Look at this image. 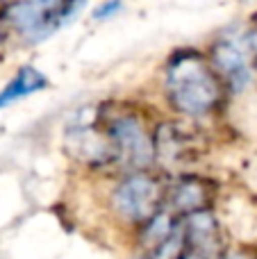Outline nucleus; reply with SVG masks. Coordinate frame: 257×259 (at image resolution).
Instances as JSON below:
<instances>
[{
	"instance_id": "1",
	"label": "nucleus",
	"mask_w": 257,
	"mask_h": 259,
	"mask_svg": "<svg viewBox=\"0 0 257 259\" xmlns=\"http://www.w3.org/2000/svg\"><path fill=\"white\" fill-rule=\"evenodd\" d=\"M166 96L178 112L187 116H205L221 100V84L207 64L187 50L176 55L168 64Z\"/></svg>"
},
{
	"instance_id": "2",
	"label": "nucleus",
	"mask_w": 257,
	"mask_h": 259,
	"mask_svg": "<svg viewBox=\"0 0 257 259\" xmlns=\"http://www.w3.org/2000/svg\"><path fill=\"white\" fill-rule=\"evenodd\" d=\"M87 0H23L9 7L12 25L30 41H44L62 25L71 23Z\"/></svg>"
},
{
	"instance_id": "3",
	"label": "nucleus",
	"mask_w": 257,
	"mask_h": 259,
	"mask_svg": "<svg viewBox=\"0 0 257 259\" xmlns=\"http://www.w3.org/2000/svg\"><path fill=\"white\" fill-rule=\"evenodd\" d=\"M162 184L150 175H130L112 191V209L127 223H148L162 205Z\"/></svg>"
},
{
	"instance_id": "4",
	"label": "nucleus",
	"mask_w": 257,
	"mask_h": 259,
	"mask_svg": "<svg viewBox=\"0 0 257 259\" xmlns=\"http://www.w3.org/2000/svg\"><path fill=\"white\" fill-rule=\"evenodd\" d=\"M109 143L130 168H144L155 157V141L137 116L123 114L109 121Z\"/></svg>"
},
{
	"instance_id": "5",
	"label": "nucleus",
	"mask_w": 257,
	"mask_h": 259,
	"mask_svg": "<svg viewBox=\"0 0 257 259\" xmlns=\"http://www.w3.org/2000/svg\"><path fill=\"white\" fill-rule=\"evenodd\" d=\"M250 36L248 34H223L214 46V64L223 73L232 89H244L250 82Z\"/></svg>"
},
{
	"instance_id": "6",
	"label": "nucleus",
	"mask_w": 257,
	"mask_h": 259,
	"mask_svg": "<svg viewBox=\"0 0 257 259\" xmlns=\"http://www.w3.org/2000/svg\"><path fill=\"white\" fill-rule=\"evenodd\" d=\"M182 246L187 250L203 252L209 257H221L223 255V241H221V225L209 211H196L189 214L182 225Z\"/></svg>"
},
{
	"instance_id": "7",
	"label": "nucleus",
	"mask_w": 257,
	"mask_h": 259,
	"mask_svg": "<svg viewBox=\"0 0 257 259\" xmlns=\"http://www.w3.org/2000/svg\"><path fill=\"white\" fill-rule=\"evenodd\" d=\"M66 148L71 150V155L87 164H107L116 152H114L112 143L107 139H103L100 134H96L91 127H73L66 134Z\"/></svg>"
},
{
	"instance_id": "8",
	"label": "nucleus",
	"mask_w": 257,
	"mask_h": 259,
	"mask_svg": "<svg viewBox=\"0 0 257 259\" xmlns=\"http://www.w3.org/2000/svg\"><path fill=\"white\" fill-rule=\"evenodd\" d=\"M46 84L48 82L41 71H36L34 66H21L16 75L7 82V87H3V91H0V107H7L16 100H23L36 91L46 89Z\"/></svg>"
},
{
	"instance_id": "9",
	"label": "nucleus",
	"mask_w": 257,
	"mask_h": 259,
	"mask_svg": "<svg viewBox=\"0 0 257 259\" xmlns=\"http://www.w3.org/2000/svg\"><path fill=\"white\" fill-rule=\"evenodd\" d=\"M205 202H207L205 184L196 178H182L171 191V205L180 214L189 216L196 214V211H203Z\"/></svg>"
},
{
	"instance_id": "10",
	"label": "nucleus",
	"mask_w": 257,
	"mask_h": 259,
	"mask_svg": "<svg viewBox=\"0 0 257 259\" xmlns=\"http://www.w3.org/2000/svg\"><path fill=\"white\" fill-rule=\"evenodd\" d=\"M180 252H182V237H180V232H178V234H173L171 239H166V241L148 248L141 259H178Z\"/></svg>"
},
{
	"instance_id": "11",
	"label": "nucleus",
	"mask_w": 257,
	"mask_h": 259,
	"mask_svg": "<svg viewBox=\"0 0 257 259\" xmlns=\"http://www.w3.org/2000/svg\"><path fill=\"white\" fill-rule=\"evenodd\" d=\"M118 9H121V0H107V3H103L98 9H96V12H94V16L103 21V18L114 16V14H116Z\"/></svg>"
},
{
	"instance_id": "12",
	"label": "nucleus",
	"mask_w": 257,
	"mask_h": 259,
	"mask_svg": "<svg viewBox=\"0 0 257 259\" xmlns=\"http://www.w3.org/2000/svg\"><path fill=\"white\" fill-rule=\"evenodd\" d=\"M178 259H221V257H209V255H203V252H196V250H187L185 246H182V252Z\"/></svg>"
},
{
	"instance_id": "13",
	"label": "nucleus",
	"mask_w": 257,
	"mask_h": 259,
	"mask_svg": "<svg viewBox=\"0 0 257 259\" xmlns=\"http://www.w3.org/2000/svg\"><path fill=\"white\" fill-rule=\"evenodd\" d=\"M250 36V48H253V55L257 57V34H248Z\"/></svg>"
}]
</instances>
